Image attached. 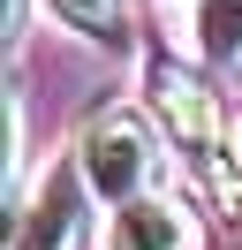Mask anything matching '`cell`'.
Here are the masks:
<instances>
[{
	"label": "cell",
	"instance_id": "obj_1",
	"mask_svg": "<svg viewBox=\"0 0 242 250\" xmlns=\"http://www.w3.org/2000/svg\"><path fill=\"white\" fill-rule=\"evenodd\" d=\"M76 167H83L91 197H106L114 212L151 197V182H159V129H151V114H136V106L91 114L83 137H76Z\"/></svg>",
	"mask_w": 242,
	"mask_h": 250
},
{
	"label": "cell",
	"instance_id": "obj_2",
	"mask_svg": "<svg viewBox=\"0 0 242 250\" xmlns=\"http://www.w3.org/2000/svg\"><path fill=\"white\" fill-rule=\"evenodd\" d=\"M144 83H151V114L166 122V137L227 189V167H220V152H227V106H220V91H212L197 68H182V61H151Z\"/></svg>",
	"mask_w": 242,
	"mask_h": 250
},
{
	"label": "cell",
	"instance_id": "obj_3",
	"mask_svg": "<svg viewBox=\"0 0 242 250\" xmlns=\"http://www.w3.org/2000/svg\"><path fill=\"white\" fill-rule=\"evenodd\" d=\"M83 197H91V182H83V167H76V152L53 159V167L38 174V189L15 197L8 250H76V235H83Z\"/></svg>",
	"mask_w": 242,
	"mask_h": 250
},
{
	"label": "cell",
	"instance_id": "obj_4",
	"mask_svg": "<svg viewBox=\"0 0 242 250\" xmlns=\"http://www.w3.org/2000/svg\"><path fill=\"white\" fill-rule=\"evenodd\" d=\"M106 250H204V220H197L182 197L151 189V197H136V205H121V212H114Z\"/></svg>",
	"mask_w": 242,
	"mask_h": 250
},
{
	"label": "cell",
	"instance_id": "obj_5",
	"mask_svg": "<svg viewBox=\"0 0 242 250\" xmlns=\"http://www.w3.org/2000/svg\"><path fill=\"white\" fill-rule=\"evenodd\" d=\"M189 46L204 68H242V0H197L189 8Z\"/></svg>",
	"mask_w": 242,
	"mask_h": 250
},
{
	"label": "cell",
	"instance_id": "obj_6",
	"mask_svg": "<svg viewBox=\"0 0 242 250\" xmlns=\"http://www.w3.org/2000/svg\"><path fill=\"white\" fill-rule=\"evenodd\" d=\"M45 8H53L76 38H99V46L121 38V0H45Z\"/></svg>",
	"mask_w": 242,
	"mask_h": 250
},
{
	"label": "cell",
	"instance_id": "obj_7",
	"mask_svg": "<svg viewBox=\"0 0 242 250\" xmlns=\"http://www.w3.org/2000/svg\"><path fill=\"white\" fill-rule=\"evenodd\" d=\"M23 182V99L8 91V189Z\"/></svg>",
	"mask_w": 242,
	"mask_h": 250
},
{
	"label": "cell",
	"instance_id": "obj_8",
	"mask_svg": "<svg viewBox=\"0 0 242 250\" xmlns=\"http://www.w3.org/2000/svg\"><path fill=\"white\" fill-rule=\"evenodd\" d=\"M23 31H30V0H8V31H0V38H8V46H23Z\"/></svg>",
	"mask_w": 242,
	"mask_h": 250
}]
</instances>
